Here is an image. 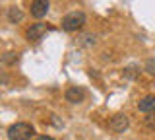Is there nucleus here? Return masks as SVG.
I'll use <instances>...</instances> for the list:
<instances>
[{"mask_svg": "<svg viewBox=\"0 0 155 140\" xmlns=\"http://www.w3.org/2000/svg\"><path fill=\"white\" fill-rule=\"evenodd\" d=\"M80 43H81V45H93V43H95V35H93V33H85V35H81Z\"/></svg>", "mask_w": 155, "mask_h": 140, "instance_id": "obj_11", "label": "nucleus"}, {"mask_svg": "<svg viewBox=\"0 0 155 140\" xmlns=\"http://www.w3.org/2000/svg\"><path fill=\"white\" fill-rule=\"evenodd\" d=\"M64 97H66V101H70V103H81V101L85 99V91H84V88L72 86V88L66 90Z\"/></svg>", "mask_w": 155, "mask_h": 140, "instance_id": "obj_5", "label": "nucleus"}, {"mask_svg": "<svg viewBox=\"0 0 155 140\" xmlns=\"http://www.w3.org/2000/svg\"><path fill=\"white\" fill-rule=\"evenodd\" d=\"M45 29H47L45 23H33L27 29V39L29 41H39L43 37V33H45Z\"/></svg>", "mask_w": 155, "mask_h": 140, "instance_id": "obj_6", "label": "nucleus"}, {"mask_svg": "<svg viewBox=\"0 0 155 140\" xmlns=\"http://www.w3.org/2000/svg\"><path fill=\"white\" fill-rule=\"evenodd\" d=\"M6 16H8V22L10 23H19V22L23 20V12H21V8H19V6H10Z\"/></svg>", "mask_w": 155, "mask_h": 140, "instance_id": "obj_8", "label": "nucleus"}, {"mask_svg": "<svg viewBox=\"0 0 155 140\" xmlns=\"http://www.w3.org/2000/svg\"><path fill=\"white\" fill-rule=\"evenodd\" d=\"M130 125V119L126 113H116L113 119L109 121V128L113 130V132H124L126 128H128Z\"/></svg>", "mask_w": 155, "mask_h": 140, "instance_id": "obj_3", "label": "nucleus"}, {"mask_svg": "<svg viewBox=\"0 0 155 140\" xmlns=\"http://www.w3.org/2000/svg\"><path fill=\"white\" fill-rule=\"evenodd\" d=\"M145 127L147 128H155V113H149L145 117Z\"/></svg>", "mask_w": 155, "mask_h": 140, "instance_id": "obj_12", "label": "nucleus"}, {"mask_svg": "<svg viewBox=\"0 0 155 140\" xmlns=\"http://www.w3.org/2000/svg\"><path fill=\"white\" fill-rule=\"evenodd\" d=\"M6 134L10 140H31V136H35V128L29 123H16L8 128Z\"/></svg>", "mask_w": 155, "mask_h": 140, "instance_id": "obj_2", "label": "nucleus"}, {"mask_svg": "<svg viewBox=\"0 0 155 140\" xmlns=\"http://www.w3.org/2000/svg\"><path fill=\"white\" fill-rule=\"evenodd\" d=\"M138 109L142 113H155V95H145L143 99H140Z\"/></svg>", "mask_w": 155, "mask_h": 140, "instance_id": "obj_7", "label": "nucleus"}, {"mask_svg": "<svg viewBox=\"0 0 155 140\" xmlns=\"http://www.w3.org/2000/svg\"><path fill=\"white\" fill-rule=\"evenodd\" d=\"M35 140H54L52 136H47V134H41V136H37Z\"/></svg>", "mask_w": 155, "mask_h": 140, "instance_id": "obj_13", "label": "nucleus"}, {"mask_svg": "<svg viewBox=\"0 0 155 140\" xmlns=\"http://www.w3.org/2000/svg\"><path fill=\"white\" fill-rule=\"evenodd\" d=\"M85 22H87V18H85L84 12H78V10L70 12L62 18V29L68 31V33H74L78 29H81V27L85 26Z\"/></svg>", "mask_w": 155, "mask_h": 140, "instance_id": "obj_1", "label": "nucleus"}, {"mask_svg": "<svg viewBox=\"0 0 155 140\" xmlns=\"http://www.w3.org/2000/svg\"><path fill=\"white\" fill-rule=\"evenodd\" d=\"M18 59H19L18 53H6V55L2 56V64H14Z\"/></svg>", "mask_w": 155, "mask_h": 140, "instance_id": "obj_9", "label": "nucleus"}, {"mask_svg": "<svg viewBox=\"0 0 155 140\" xmlns=\"http://www.w3.org/2000/svg\"><path fill=\"white\" fill-rule=\"evenodd\" d=\"M143 70L147 72L149 76H155V59H147V60H145V66H143Z\"/></svg>", "mask_w": 155, "mask_h": 140, "instance_id": "obj_10", "label": "nucleus"}, {"mask_svg": "<svg viewBox=\"0 0 155 140\" xmlns=\"http://www.w3.org/2000/svg\"><path fill=\"white\" fill-rule=\"evenodd\" d=\"M48 8H51V4H48L47 0H33L31 2V16L37 18V20H41V18L47 16Z\"/></svg>", "mask_w": 155, "mask_h": 140, "instance_id": "obj_4", "label": "nucleus"}]
</instances>
